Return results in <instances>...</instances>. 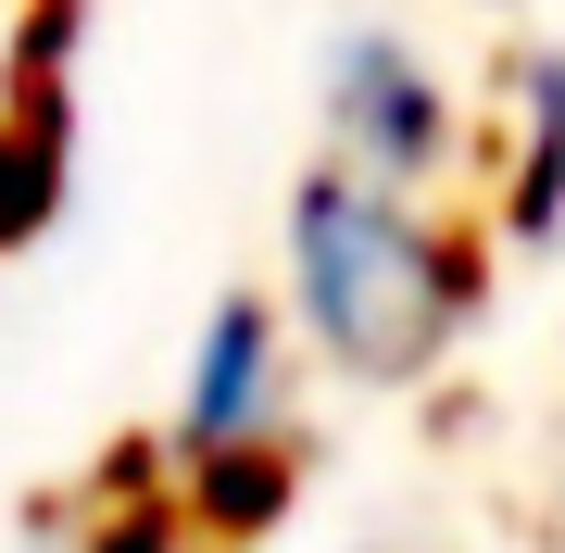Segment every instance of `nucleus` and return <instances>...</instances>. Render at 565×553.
Returning <instances> with one entry per match:
<instances>
[{"label": "nucleus", "mask_w": 565, "mask_h": 553, "mask_svg": "<svg viewBox=\"0 0 565 553\" xmlns=\"http://www.w3.org/2000/svg\"><path fill=\"white\" fill-rule=\"evenodd\" d=\"M277 315L315 365L352 390H415L452 365L465 315H478V240H452L427 202L364 189L340 164L289 177V240H277Z\"/></svg>", "instance_id": "f257e3e1"}, {"label": "nucleus", "mask_w": 565, "mask_h": 553, "mask_svg": "<svg viewBox=\"0 0 565 553\" xmlns=\"http://www.w3.org/2000/svg\"><path fill=\"white\" fill-rule=\"evenodd\" d=\"M39 553H63V541H39Z\"/></svg>", "instance_id": "20e7f679"}, {"label": "nucleus", "mask_w": 565, "mask_h": 553, "mask_svg": "<svg viewBox=\"0 0 565 553\" xmlns=\"http://www.w3.org/2000/svg\"><path fill=\"white\" fill-rule=\"evenodd\" d=\"M289 390H302V340L277 289H226L177 365V466H277Z\"/></svg>", "instance_id": "7ed1b4c3"}, {"label": "nucleus", "mask_w": 565, "mask_h": 553, "mask_svg": "<svg viewBox=\"0 0 565 553\" xmlns=\"http://www.w3.org/2000/svg\"><path fill=\"white\" fill-rule=\"evenodd\" d=\"M315 164H340L364 189H403L427 202L452 164H465V114H452V76L427 63L403 25H340L315 51Z\"/></svg>", "instance_id": "f03ea898"}]
</instances>
